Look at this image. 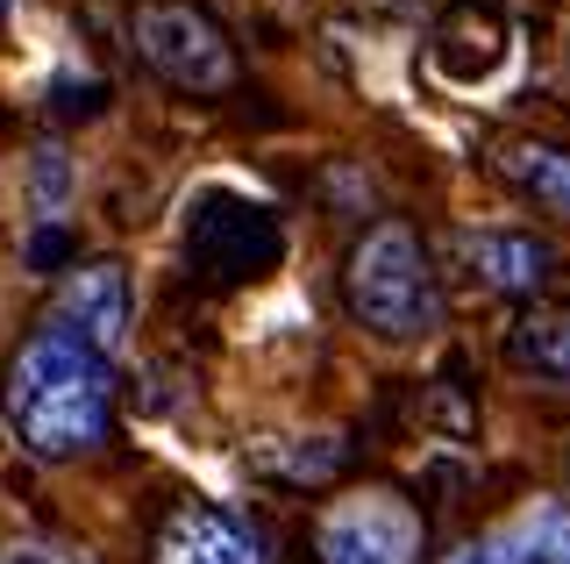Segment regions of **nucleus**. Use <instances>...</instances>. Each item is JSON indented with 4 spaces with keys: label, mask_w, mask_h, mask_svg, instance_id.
Instances as JSON below:
<instances>
[{
    "label": "nucleus",
    "mask_w": 570,
    "mask_h": 564,
    "mask_svg": "<svg viewBox=\"0 0 570 564\" xmlns=\"http://www.w3.org/2000/svg\"><path fill=\"white\" fill-rule=\"evenodd\" d=\"M58 257H65V236H58V228H43V236L29 243V264L43 272V264H58Z\"/></svg>",
    "instance_id": "obj_14"
},
{
    "label": "nucleus",
    "mask_w": 570,
    "mask_h": 564,
    "mask_svg": "<svg viewBox=\"0 0 570 564\" xmlns=\"http://www.w3.org/2000/svg\"><path fill=\"white\" fill-rule=\"evenodd\" d=\"M456 251L485 293H542L557 279V243L528 236V228H463Z\"/></svg>",
    "instance_id": "obj_6"
},
{
    "label": "nucleus",
    "mask_w": 570,
    "mask_h": 564,
    "mask_svg": "<svg viewBox=\"0 0 570 564\" xmlns=\"http://www.w3.org/2000/svg\"><path fill=\"white\" fill-rule=\"evenodd\" d=\"M507 364L542 386H570V308L557 301H528L507 322Z\"/></svg>",
    "instance_id": "obj_8"
},
{
    "label": "nucleus",
    "mask_w": 570,
    "mask_h": 564,
    "mask_svg": "<svg viewBox=\"0 0 570 564\" xmlns=\"http://www.w3.org/2000/svg\"><path fill=\"white\" fill-rule=\"evenodd\" d=\"M485 543L499 564H570V500H528Z\"/></svg>",
    "instance_id": "obj_9"
},
{
    "label": "nucleus",
    "mask_w": 570,
    "mask_h": 564,
    "mask_svg": "<svg viewBox=\"0 0 570 564\" xmlns=\"http://www.w3.org/2000/svg\"><path fill=\"white\" fill-rule=\"evenodd\" d=\"M129 314H136L129 272H121L115 257H100V264H71L58 308H50V329H65V337L94 343L100 358H115L121 337H129Z\"/></svg>",
    "instance_id": "obj_5"
},
{
    "label": "nucleus",
    "mask_w": 570,
    "mask_h": 564,
    "mask_svg": "<svg viewBox=\"0 0 570 564\" xmlns=\"http://www.w3.org/2000/svg\"><path fill=\"white\" fill-rule=\"evenodd\" d=\"M136 50L157 79L186 86V94H222L236 79V50H228V37L193 0H150V8H136Z\"/></svg>",
    "instance_id": "obj_4"
},
{
    "label": "nucleus",
    "mask_w": 570,
    "mask_h": 564,
    "mask_svg": "<svg viewBox=\"0 0 570 564\" xmlns=\"http://www.w3.org/2000/svg\"><path fill=\"white\" fill-rule=\"evenodd\" d=\"M421 557V515L385 486L343 493L314 522V564H414Z\"/></svg>",
    "instance_id": "obj_3"
},
{
    "label": "nucleus",
    "mask_w": 570,
    "mask_h": 564,
    "mask_svg": "<svg viewBox=\"0 0 570 564\" xmlns=\"http://www.w3.org/2000/svg\"><path fill=\"white\" fill-rule=\"evenodd\" d=\"M115 415V372L94 343L65 329H36L8 364V421L36 457H79L107 436Z\"/></svg>",
    "instance_id": "obj_1"
},
{
    "label": "nucleus",
    "mask_w": 570,
    "mask_h": 564,
    "mask_svg": "<svg viewBox=\"0 0 570 564\" xmlns=\"http://www.w3.org/2000/svg\"><path fill=\"white\" fill-rule=\"evenodd\" d=\"M157 564H264V543L257 528L243 515H228V507H178L165 522V536H157Z\"/></svg>",
    "instance_id": "obj_7"
},
{
    "label": "nucleus",
    "mask_w": 570,
    "mask_h": 564,
    "mask_svg": "<svg viewBox=\"0 0 570 564\" xmlns=\"http://www.w3.org/2000/svg\"><path fill=\"white\" fill-rule=\"evenodd\" d=\"M0 564H71V557L50 551V543H14V551H0Z\"/></svg>",
    "instance_id": "obj_13"
},
{
    "label": "nucleus",
    "mask_w": 570,
    "mask_h": 564,
    "mask_svg": "<svg viewBox=\"0 0 570 564\" xmlns=\"http://www.w3.org/2000/svg\"><path fill=\"white\" fill-rule=\"evenodd\" d=\"M499 172H507L513 186L528 193L542 215L570 222V150L563 144H542V136H513V144H499Z\"/></svg>",
    "instance_id": "obj_10"
},
{
    "label": "nucleus",
    "mask_w": 570,
    "mask_h": 564,
    "mask_svg": "<svg viewBox=\"0 0 570 564\" xmlns=\"http://www.w3.org/2000/svg\"><path fill=\"white\" fill-rule=\"evenodd\" d=\"M264 465H272L278 479H335V471H343V444H335V436H307L299 450L264 457Z\"/></svg>",
    "instance_id": "obj_11"
},
{
    "label": "nucleus",
    "mask_w": 570,
    "mask_h": 564,
    "mask_svg": "<svg viewBox=\"0 0 570 564\" xmlns=\"http://www.w3.org/2000/svg\"><path fill=\"white\" fill-rule=\"evenodd\" d=\"M442 564H499V557H492V543L478 536V543H463V551H450V557H442Z\"/></svg>",
    "instance_id": "obj_15"
},
{
    "label": "nucleus",
    "mask_w": 570,
    "mask_h": 564,
    "mask_svg": "<svg viewBox=\"0 0 570 564\" xmlns=\"http://www.w3.org/2000/svg\"><path fill=\"white\" fill-rule=\"evenodd\" d=\"M343 301L350 314L385 343H414L442 329V286L435 264H428V243L406 222H379L343 264Z\"/></svg>",
    "instance_id": "obj_2"
},
{
    "label": "nucleus",
    "mask_w": 570,
    "mask_h": 564,
    "mask_svg": "<svg viewBox=\"0 0 570 564\" xmlns=\"http://www.w3.org/2000/svg\"><path fill=\"white\" fill-rule=\"evenodd\" d=\"M65 193H71V172H65V150H58V144H43V150H36V215H43V222H58V207H65Z\"/></svg>",
    "instance_id": "obj_12"
}]
</instances>
